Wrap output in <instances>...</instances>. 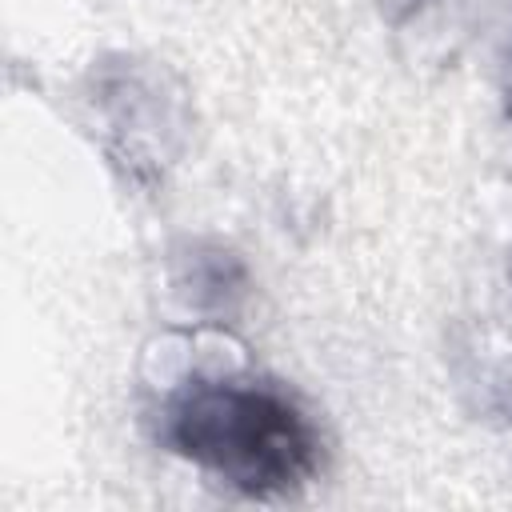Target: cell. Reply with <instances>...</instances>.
<instances>
[{"instance_id": "1", "label": "cell", "mask_w": 512, "mask_h": 512, "mask_svg": "<svg viewBox=\"0 0 512 512\" xmlns=\"http://www.w3.org/2000/svg\"><path fill=\"white\" fill-rule=\"evenodd\" d=\"M168 444L244 496H288L320 464V436L300 404L264 380H196L164 420Z\"/></svg>"}]
</instances>
